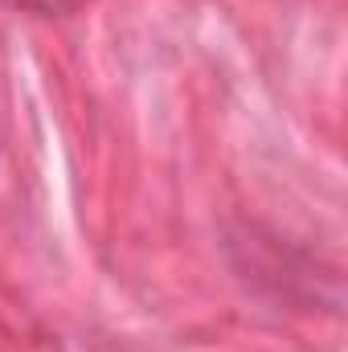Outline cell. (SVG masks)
Here are the masks:
<instances>
[{
    "label": "cell",
    "instance_id": "6da1fadb",
    "mask_svg": "<svg viewBox=\"0 0 348 352\" xmlns=\"http://www.w3.org/2000/svg\"><path fill=\"white\" fill-rule=\"evenodd\" d=\"M4 4L29 8V12H70V8H78L83 0H4Z\"/></svg>",
    "mask_w": 348,
    "mask_h": 352
}]
</instances>
